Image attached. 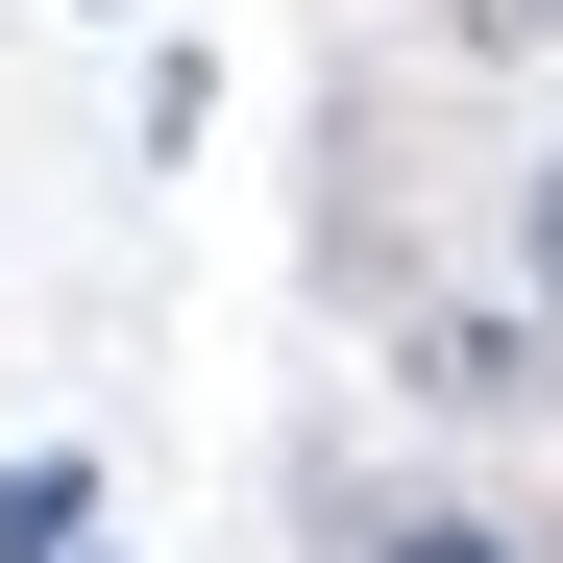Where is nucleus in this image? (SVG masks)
<instances>
[{"mask_svg": "<svg viewBox=\"0 0 563 563\" xmlns=\"http://www.w3.org/2000/svg\"><path fill=\"white\" fill-rule=\"evenodd\" d=\"M417 393H441V417H490V393H539V319H441V343H417Z\"/></svg>", "mask_w": 563, "mask_h": 563, "instance_id": "obj_1", "label": "nucleus"}, {"mask_svg": "<svg viewBox=\"0 0 563 563\" xmlns=\"http://www.w3.org/2000/svg\"><path fill=\"white\" fill-rule=\"evenodd\" d=\"M393 563H515V539H490V515H417V539H393Z\"/></svg>", "mask_w": 563, "mask_h": 563, "instance_id": "obj_3", "label": "nucleus"}, {"mask_svg": "<svg viewBox=\"0 0 563 563\" xmlns=\"http://www.w3.org/2000/svg\"><path fill=\"white\" fill-rule=\"evenodd\" d=\"M539 295H563V172H539Z\"/></svg>", "mask_w": 563, "mask_h": 563, "instance_id": "obj_4", "label": "nucleus"}, {"mask_svg": "<svg viewBox=\"0 0 563 563\" xmlns=\"http://www.w3.org/2000/svg\"><path fill=\"white\" fill-rule=\"evenodd\" d=\"M74 539V465H0V563H49Z\"/></svg>", "mask_w": 563, "mask_h": 563, "instance_id": "obj_2", "label": "nucleus"}]
</instances>
